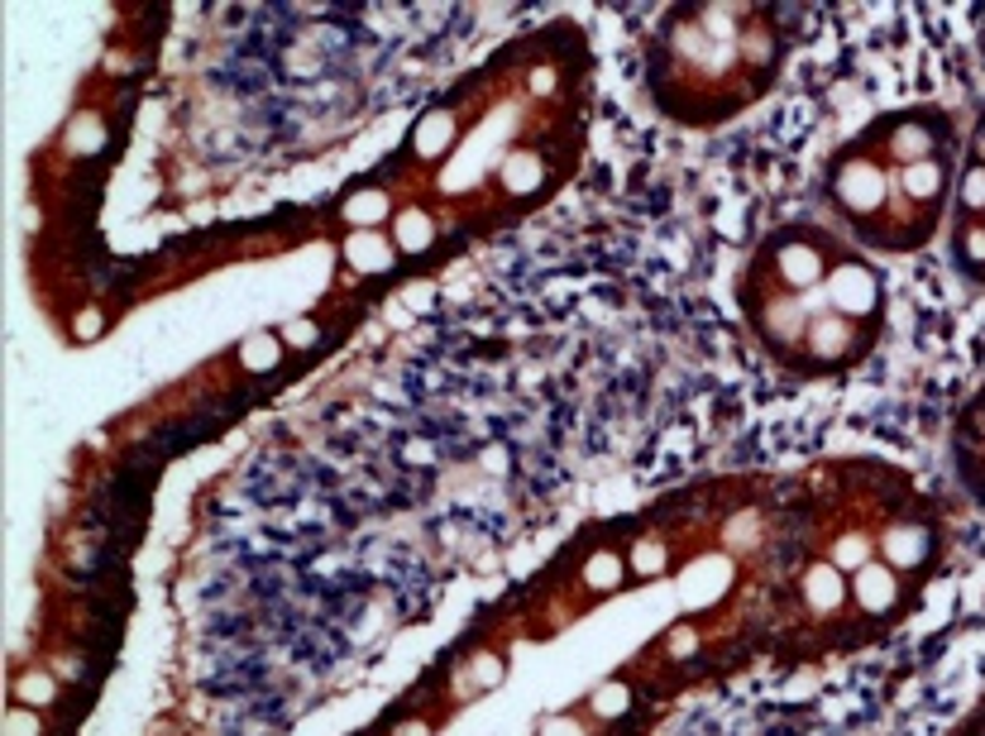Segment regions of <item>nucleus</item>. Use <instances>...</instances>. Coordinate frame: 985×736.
<instances>
[{
  "instance_id": "obj_1",
  "label": "nucleus",
  "mask_w": 985,
  "mask_h": 736,
  "mask_svg": "<svg viewBox=\"0 0 985 736\" xmlns=\"http://www.w3.org/2000/svg\"><path fill=\"white\" fill-rule=\"evenodd\" d=\"M895 598H900V588H895V578H890L885 570H866L861 574V602L871 612H885Z\"/></svg>"
}]
</instances>
